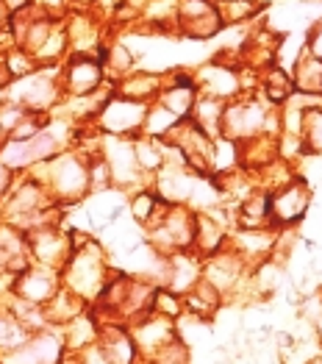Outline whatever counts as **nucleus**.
<instances>
[{"label":"nucleus","instance_id":"6e6552de","mask_svg":"<svg viewBox=\"0 0 322 364\" xmlns=\"http://www.w3.org/2000/svg\"><path fill=\"white\" fill-rule=\"evenodd\" d=\"M61 289V273L50 270V267H39V264H28L20 275L11 278L9 292L20 301L31 306H45L56 292Z\"/></svg>","mask_w":322,"mask_h":364},{"label":"nucleus","instance_id":"cd10ccee","mask_svg":"<svg viewBox=\"0 0 322 364\" xmlns=\"http://www.w3.org/2000/svg\"><path fill=\"white\" fill-rule=\"evenodd\" d=\"M6 17H9V11H6V6H3V3H0V26H3V23H6Z\"/></svg>","mask_w":322,"mask_h":364},{"label":"nucleus","instance_id":"393cba45","mask_svg":"<svg viewBox=\"0 0 322 364\" xmlns=\"http://www.w3.org/2000/svg\"><path fill=\"white\" fill-rule=\"evenodd\" d=\"M306 48L317 56V59H322V23H317L314 28H311V33H308V39H306Z\"/></svg>","mask_w":322,"mask_h":364},{"label":"nucleus","instance_id":"9b49d317","mask_svg":"<svg viewBox=\"0 0 322 364\" xmlns=\"http://www.w3.org/2000/svg\"><path fill=\"white\" fill-rule=\"evenodd\" d=\"M228 234L231 231L217 217H211L208 212H195V245H192V253L203 262L208 256L225 250Z\"/></svg>","mask_w":322,"mask_h":364},{"label":"nucleus","instance_id":"c85d7f7f","mask_svg":"<svg viewBox=\"0 0 322 364\" xmlns=\"http://www.w3.org/2000/svg\"><path fill=\"white\" fill-rule=\"evenodd\" d=\"M320 295H322V284H320Z\"/></svg>","mask_w":322,"mask_h":364},{"label":"nucleus","instance_id":"7ed1b4c3","mask_svg":"<svg viewBox=\"0 0 322 364\" xmlns=\"http://www.w3.org/2000/svg\"><path fill=\"white\" fill-rule=\"evenodd\" d=\"M311 200H314V189L306 183V178H300V176L292 178L286 186L269 192V225L275 231L294 228L297 223L306 220Z\"/></svg>","mask_w":322,"mask_h":364},{"label":"nucleus","instance_id":"f257e3e1","mask_svg":"<svg viewBox=\"0 0 322 364\" xmlns=\"http://www.w3.org/2000/svg\"><path fill=\"white\" fill-rule=\"evenodd\" d=\"M109 273H112V264L106 259L103 245L89 237L81 247L73 250V256L61 267V287L78 295L84 304H92L100 295L103 284L109 281Z\"/></svg>","mask_w":322,"mask_h":364},{"label":"nucleus","instance_id":"f8f14e48","mask_svg":"<svg viewBox=\"0 0 322 364\" xmlns=\"http://www.w3.org/2000/svg\"><path fill=\"white\" fill-rule=\"evenodd\" d=\"M292 87L294 95L303 97H322V59H317L306 45L300 48L292 64Z\"/></svg>","mask_w":322,"mask_h":364},{"label":"nucleus","instance_id":"0eeeda50","mask_svg":"<svg viewBox=\"0 0 322 364\" xmlns=\"http://www.w3.org/2000/svg\"><path fill=\"white\" fill-rule=\"evenodd\" d=\"M26 242H28L31 264H39V267H50L61 273V267L73 256L70 234L61 228H36L26 234Z\"/></svg>","mask_w":322,"mask_h":364},{"label":"nucleus","instance_id":"bb28decb","mask_svg":"<svg viewBox=\"0 0 322 364\" xmlns=\"http://www.w3.org/2000/svg\"><path fill=\"white\" fill-rule=\"evenodd\" d=\"M45 9H48V14L53 17V11H59V9H64L67 6V0H39Z\"/></svg>","mask_w":322,"mask_h":364},{"label":"nucleus","instance_id":"f03ea898","mask_svg":"<svg viewBox=\"0 0 322 364\" xmlns=\"http://www.w3.org/2000/svg\"><path fill=\"white\" fill-rule=\"evenodd\" d=\"M147 106L136 100H125L119 95H109V100L100 106V112L95 114V128L106 136H119V139H134L142 134L145 125Z\"/></svg>","mask_w":322,"mask_h":364},{"label":"nucleus","instance_id":"ddd939ff","mask_svg":"<svg viewBox=\"0 0 322 364\" xmlns=\"http://www.w3.org/2000/svg\"><path fill=\"white\" fill-rule=\"evenodd\" d=\"M164 90V75L159 73H128L125 78H119L112 84V92L125 97V100H136V103H156L159 92Z\"/></svg>","mask_w":322,"mask_h":364},{"label":"nucleus","instance_id":"2eb2a0df","mask_svg":"<svg viewBox=\"0 0 322 364\" xmlns=\"http://www.w3.org/2000/svg\"><path fill=\"white\" fill-rule=\"evenodd\" d=\"M181 301H183V314L186 317H195V320H203V323H211L220 314V309L225 306L222 295L211 284H205L203 278L189 292H183Z\"/></svg>","mask_w":322,"mask_h":364},{"label":"nucleus","instance_id":"6ab92c4d","mask_svg":"<svg viewBox=\"0 0 322 364\" xmlns=\"http://www.w3.org/2000/svg\"><path fill=\"white\" fill-rule=\"evenodd\" d=\"M297 139H300V148H303V159L306 156H322V106L317 100L306 103Z\"/></svg>","mask_w":322,"mask_h":364},{"label":"nucleus","instance_id":"412c9836","mask_svg":"<svg viewBox=\"0 0 322 364\" xmlns=\"http://www.w3.org/2000/svg\"><path fill=\"white\" fill-rule=\"evenodd\" d=\"M222 112H225V103L222 100H214V97L200 95L198 103H195V109H192V114H189V120L195 122L200 131H205L211 139H217L220 136V128H222Z\"/></svg>","mask_w":322,"mask_h":364},{"label":"nucleus","instance_id":"423d86ee","mask_svg":"<svg viewBox=\"0 0 322 364\" xmlns=\"http://www.w3.org/2000/svg\"><path fill=\"white\" fill-rule=\"evenodd\" d=\"M195 84H198V92H200V95L214 97V100H222V103H231L236 97H242L236 64L217 59V56L211 61H205L203 67L195 70Z\"/></svg>","mask_w":322,"mask_h":364},{"label":"nucleus","instance_id":"5701e85b","mask_svg":"<svg viewBox=\"0 0 322 364\" xmlns=\"http://www.w3.org/2000/svg\"><path fill=\"white\" fill-rule=\"evenodd\" d=\"M178 117L170 114L164 106L159 103H150L147 106V114H145V125H142V136H150V139H167L170 131L178 125Z\"/></svg>","mask_w":322,"mask_h":364},{"label":"nucleus","instance_id":"a211bd4d","mask_svg":"<svg viewBox=\"0 0 322 364\" xmlns=\"http://www.w3.org/2000/svg\"><path fill=\"white\" fill-rule=\"evenodd\" d=\"M259 95L269 106H286L294 97V87H292V75L281 67V64H272L262 73V87H259Z\"/></svg>","mask_w":322,"mask_h":364},{"label":"nucleus","instance_id":"39448f33","mask_svg":"<svg viewBox=\"0 0 322 364\" xmlns=\"http://www.w3.org/2000/svg\"><path fill=\"white\" fill-rule=\"evenodd\" d=\"M61 95L67 97H84L92 92L106 87V73L97 56L92 53H73L64 59V67L59 70Z\"/></svg>","mask_w":322,"mask_h":364},{"label":"nucleus","instance_id":"aec40b11","mask_svg":"<svg viewBox=\"0 0 322 364\" xmlns=\"http://www.w3.org/2000/svg\"><path fill=\"white\" fill-rule=\"evenodd\" d=\"M222 31L236 28V26H247L262 14V0H225V3H214Z\"/></svg>","mask_w":322,"mask_h":364},{"label":"nucleus","instance_id":"1a4fd4ad","mask_svg":"<svg viewBox=\"0 0 322 364\" xmlns=\"http://www.w3.org/2000/svg\"><path fill=\"white\" fill-rule=\"evenodd\" d=\"M131 336L136 342V350H139V359H153L161 348H167L173 339L178 336V326L167 317H159V314H147L142 320H136L131 328Z\"/></svg>","mask_w":322,"mask_h":364},{"label":"nucleus","instance_id":"dca6fc26","mask_svg":"<svg viewBox=\"0 0 322 364\" xmlns=\"http://www.w3.org/2000/svg\"><path fill=\"white\" fill-rule=\"evenodd\" d=\"M284 284H286V264L275 256H269V259L250 267V289H253L256 301L275 298V292H281Z\"/></svg>","mask_w":322,"mask_h":364},{"label":"nucleus","instance_id":"9d476101","mask_svg":"<svg viewBox=\"0 0 322 364\" xmlns=\"http://www.w3.org/2000/svg\"><path fill=\"white\" fill-rule=\"evenodd\" d=\"M125 212V192L106 189V192H92L87 195V225L92 231H106L114 225Z\"/></svg>","mask_w":322,"mask_h":364},{"label":"nucleus","instance_id":"a878e982","mask_svg":"<svg viewBox=\"0 0 322 364\" xmlns=\"http://www.w3.org/2000/svg\"><path fill=\"white\" fill-rule=\"evenodd\" d=\"M11 189H14V173L0 161V200H6Z\"/></svg>","mask_w":322,"mask_h":364},{"label":"nucleus","instance_id":"f3484780","mask_svg":"<svg viewBox=\"0 0 322 364\" xmlns=\"http://www.w3.org/2000/svg\"><path fill=\"white\" fill-rule=\"evenodd\" d=\"M45 309V320H48V328H64L67 323H73L75 317H81L89 309V304H84L78 295H73L70 289L61 287L59 292L42 306Z\"/></svg>","mask_w":322,"mask_h":364},{"label":"nucleus","instance_id":"b1692460","mask_svg":"<svg viewBox=\"0 0 322 364\" xmlns=\"http://www.w3.org/2000/svg\"><path fill=\"white\" fill-rule=\"evenodd\" d=\"M150 311L176 323V320L183 317V301H181V295L170 292V289H164V287H159L156 295H153V309H150Z\"/></svg>","mask_w":322,"mask_h":364},{"label":"nucleus","instance_id":"20e7f679","mask_svg":"<svg viewBox=\"0 0 322 364\" xmlns=\"http://www.w3.org/2000/svg\"><path fill=\"white\" fill-rule=\"evenodd\" d=\"M247 275H250V267L236 256L228 245H225V250H220V253L203 259V267H200V278L222 295L225 304L242 289V284L247 281Z\"/></svg>","mask_w":322,"mask_h":364},{"label":"nucleus","instance_id":"4be33fe9","mask_svg":"<svg viewBox=\"0 0 322 364\" xmlns=\"http://www.w3.org/2000/svg\"><path fill=\"white\" fill-rule=\"evenodd\" d=\"M31 339V331L6 309L0 306V356H9L14 350H20Z\"/></svg>","mask_w":322,"mask_h":364},{"label":"nucleus","instance_id":"c756f323","mask_svg":"<svg viewBox=\"0 0 322 364\" xmlns=\"http://www.w3.org/2000/svg\"><path fill=\"white\" fill-rule=\"evenodd\" d=\"M0 364H3V356H0Z\"/></svg>","mask_w":322,"mask_h":364},{"label":"nucleus","instance_id":"4468645a","mask_svg":"<svg viewBox=\"0 0 322 364\" xmlns=\"http://www.w3.org/2000/svg\"><path fill=\"white\" fill-rule=\"evenodd\" d=\"M97 345L112 364H139V350L125 326H100Z\"/></svg>","mask_w":322,"mask_h":364}]
</instances>
